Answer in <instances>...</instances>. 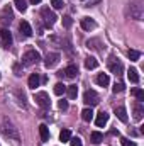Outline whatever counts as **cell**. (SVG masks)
I'll return each instance as SVG.
<instances>
[{
	"mask_svg": "<svg viewBox=\"0 0 144 146\" xmlns=\"http://www.w3.org/2000/svg\"><path fill=\"white\" fill-rule=\"evenodd\" d=\"M131 9H134V10H131L132 19L141 21V19H143V0H134V2L131 3Z\"/></svg>",
	"mask_w": 144,
	"mask_h": 146,
	"instance_id": "obj_6",
	"label": "cell"
},
{
	"mask_svg": "<svg viewBox=\"0 0 144 146\" xmlns=\"http://www.w3.org/2000/svg\"><path fill=\"white\" fill-rule=\"evenodd\" d=\"M127 56H129V60H131V61H139L141 53H139V51H136V49H129V51H127Z\"/></svg>",
	"mask_w": 144,
	"mask_h": 146,
	"instance_id": "obj_25",
	"label": "cell"
},
{
	"mask_svg": "<svg viewBox=\"0 0 144 146\" xmlns=\"http://www.w3.org/2000/svg\"><path fill=\"white\" fill-rule=\"evenodd\" d=\"M127 78H129L132 83H137V82H139V73H137V70H136V68H129Z\"/></svg>",
	"mask_w": 144,
	"mask_h": 146,
	"instance_id": "obj_22",
	"label": "cell"
},
{
	"mask_svg": "<svg viewBox=\"0 0 144 146\" xmlns=\"http://www.w3.org/2000/svg\"><path fill=\"white\" fill-rule=\"evenodd\" d=\"M31 3H34V5H36V3H41V0H31Z\"/></svg>",
	"mask_w": 144,
	"mask_h": 146,
	"instance_id": "obj_35",
	"label": "cell"
},
{
	"mask_svg": "<svg viewBox=\"0 0 144 146\" xmlns=\"http://www.w3.org/2000/svg\"><path fill=\"white\" fill-rule=\"evenodd\" d=\"M39 60H41V54L37 53L36 49H29V51H26V53H24V56H22V63H24L26 66L37 65V63H39Z\"/></svg>",
	"mask_w": 144,
	"mask_h": 146,
	"instance_id": "obj_2",
	"label": "cell"
},
{
	"mask_svg": "<svg viewBox=\"0 0 144 146\" xmlns=\"http://www.w3.org/2000/svg\"><path fill=\"white\" fill-rule=\"evenodd\" d=\"M81 119H83L85 122H90V121L93 119V110H92V107H87V109L81 110Z\"/></svg>",
	"mask_w": 144,
	"mask_h": 146,
	"instance_id": "obj_20",
	"label": "cell"
},
{
	"mask_svg": "<svg viewBox=\"0 0 144 146\" xmlns=\"http://www.w3.org/2000/svg\"><path fill=\"white\" fill-rule=\"evenodd\" d=\"M39 134H41V141H49V129L46 124L39 126Z\"/></svg>",
	"mask_w": 144,
	"mask_h": 146,
	"instance_id": "obj_18",
	"label": "cell"
},
{
	"mask_svg": "<svg viewBox=\"0 0 144 146\" xmlns=\"http://www.w3.org/2000/svg\"><path fill=\"white\" fill-rule=\"evenodd\" d=\"M59 60H61L59 53H48V56H46V60H44V66H46V68H54V66L59 63Z\"/></svg>",
	"mask_w": 144,
	"mask_h": 146,
	"instance_id": "obj_7",
	"label": "cell"
},
{
	"mask_svg": "<svg viewBox=\"0 0 144 146\" xmlns=\"http://www.w3.org/2000/svg\"><path fill=\"white\" fill-rule=\"evenodd\" d=\"M107 122H108V114L105 112V110L98 112V114H97V119H95V124H97L98 127H104Z\"/></svg>",
	"mask_w": 144,
	"mask_h": 146,
	"instance_id": "obj_13",
	"label": "cell"
},
{
	"mask_svg": "<svg viewBox=\"0 0 144 146\" xmlns=\"http://www.w3.org/2000/svg\"><path fill=\"white\" fill-rule=\"evenodd\" d=\"M66 94H68L70 99H76V95H78V87H76V85H70V87H66Z\"/></svg>",
	"mask_w": 144,
	"mask_h": 146,
	"instance_id": "obj_24",
	"label": "cell"
},
{
	"mask_svg": "<svg viewBox=\"0 0 144 146\" xmlns=\"http://www.w3.org/2000/svg\"><path fill=\"white\" fill-rule=\"evenodd\" d=\"M14 3H15L17 10H20V12H26V9H27V3H26V0H14Z\"/></svg>",
	"mask_w": 144,
	"mask_h": 146,
	"instance_id": "obj_27",
	"label": "cell"
},
{
	"mask_svg": "<svg viewBox=\"0 0 144 146\" xmlns=\"http://www.w3.org/2000/svg\"><path fill=\"white\" fill-rule=\"evenodd\" d=\"M19 29H20V34H22V36H26V37L32 36V27H31V24H29L27 21H22L20 26H19Z\"/></svg>",
	"mask_w": 144,
	"mask_h": 146,
	"instance_id": "obj_12",
	"label": "cell"
},
{
	"mask_svg": "<svg viewBox=\"0 0 144 146\" xmlns=\"http://www.w3.org/2000/svg\"><path fill=\"white\" fill-rule=\"evenodd\" d=\"M97 83L100 85V87H107L108 83H110V78H108L107 73H100V75H97Z\"/></svg>",
	"mask_w": 144,
	"mask_h": 146,
	"instance_id": "obj_16",
	"label": "cell"
},
{
	"mask_svg": "<svg viewBox=\"0 0 144 146\" xmlns=\"http://www.w3.org/2000/svg\"><path fill=\"white\" fill-rule=\"evenodd\" d=\"M58 75H59V76H66V78L73 80V78H76V75H78V66H76V65H68L65 70H61Z\"/></svg>",
	"mask_w": 144,
	"mask_h": 146,
	"instance_id": "obj_8",
	"label": "cell"
},
{
	"mask_svg": "<svg viewBox=\"0 0 144 146\" xmlns=\"http://www.w3.org/2000/svg\"><path fill=\"white\" fill-rule=\"evenodd\" d=\"M27 83H29V87H31V88H36V87H39V83H41V78H39V75H37V73H32V75L29 76Z\"/></svg>",
	"mask_w": 144,
	"mask_h": 146,
	"instance_id": "obj_19",
	"label": "cell"
},
{
	"mask_svg": "<svg viewBox=\"0 0 144 146\" xmlns=\"http://www.w3.org/2000/svg\"><path fill=\"white\" fill-rule=\"evenodd\" d=\"M51 5L54 7V9H63V0H51Z\"/></svg>",
	"mask_w": 144,
	"mask_h": 146,
	"instance_id": "obj_31",
	"label": "cell"
},
{
	"mask_svg": "<svg viewBox=\"0 0 144 146\" xmlns=\"http://www.w3.org/2000/svg\"><path fill=\"white\" fill-rule=\"evenodd\" d=\"M0 41H2L3 48H10L12 46V34H10L9 29H2L0 31Z\"/></svg>",
	"mask_w": 144,
	"mask_h": 146,
	"instance_id": "obj_9",
	"label": "cell"
},
{
	"mask_svg": "<svg viewBox=\"0 0 144 146\" xmlns=\"http://www.w3.org/2000/svg\"><path fill=\"white\" fill-rule=\"evenodd\" d=\"M143 114H144L143 102H136V104H134V117H136L137 121H141V119H143Z\"/></svg>",
	"mask_w": 144,
	"mask_h": 146,
	"instance_id": "obj_14",
	"label": "cell"
},
{
	"mask_svg": "<svg viewBox=\"0 0 144 146\" xmlns=\"http://www.w3.org/2000/svg\"><path fill=\"white\" fill-rule=\"evenodd\" d=\"M58 107H59L61 110H66V109H68V100H65V99H63V100H59V102H58Z\"/></svg>",
	"mask_w": 144,
	"mask_h": 146,
	"instance_id": "obj_33",
	"label": "cell"
},
{
	"mask_svg": "<svg viewBox=\"0 0 144 146\" xmlns=\"http://www.w3.org/2000/svg\"><path fill=\"white\" fill-rule=\"evenodd\" d=\"M131 94L137 99V102H143V100H144V90H143V88H132V90H131Z\"/></svg>",
	"mask_w": 144,
	"mask_h": 146,
	"instance_id": "obj_23",
	"label": "cell"
},
{
	"mask_svg": "<svg viewBox=\"0 0 144 146\" xmlns=\"http://www.w3.org/2000/svg\"><path fill=\"white\" fill-rule=\"evenodd\" d=\"M66 92V85H63V83H56L54 85V94L56 95H63Z\"/></svg>",
	"mask_w": 144,
	"mask_h": 146,
	"instance_id": "obj_26",
	"label": "cell"
},
{
	"mask_svg": "<svg viewBox=\"0 0 144 146\" xmlns=\"http://www.w3.org/2000/svg\"><path fill=\"white\" fill-rule=\"evenodd\" d=\"M0 129H2V134H3L5 138L14 139V141H19V139H20V138H19V131H17V127H15L9 119H3V121H2Z\"/></svg>",
	"mask_w": 144,
	"mask_h": 146,
	"instance_id": "obj_1",
	"label": "cell"
},
{
	"mask_svg": "<svg viewBox=\"0 0 144 146\" xmlns=\"http://www.w3.org/2000/svg\"><path fill=\"white\" fill-rule=\"evenodd\" d=\"M108 68H110V72L115 73V75H119V73L124 70V66H122V63L119 61V60H115L114 56H110V61H108Z\"/></svg>",
	"mask_w": 144,
	"mask_h": 146,
	"instance_id": "obj_10",
	"label": "cell"
},
{
	"mask_svg": "<svg viewBox=\"0 0 144 146\" xmlns=\"http://www.w3.org/2000/svg\"><path fill=\"white\" fill-rule=\"evenodd\" d=\"M80 24H81V29H85V31H93V29L97 27L95 21H93V19H90V17H83Z\"/></svg>",
	"mask_w": 144,
	"mask_h": 146,
	"instance_id": "obj_11",
	"label": "cell"
},
{
	"mask_svg": "<svg viewBox=\"0 0 144 146\" xmlns=\"http://www.w3.org/2000/svg\"><path fill=\"white\" fill-rule=\"evenodd\" d=\"M70 145H71V146H83V145H81V139H80V138H76V136H75V138H70Z\"/></svg>",
	"mask_w": 144,
	"mask_h": 146,
	"instance_id": "obj_30",
	"label": "cell"
},
{
	"mask_svg": "<svg viewBox=\"0 0 144 146\" xmlns=\"http://www.w3.org/2000/svg\"><path fill=\"white\" fill-rule=\"evenodd\" d=\"M71 17H68V15H66V17H63V24H65V27H70V26H71Z\"/></svg>",
	"mask_w": 144,
	"mask_h": 146,
	"instance_id": "obj_34",
	"label": "cell"
},
{
	"mask_svg": "<svg viewBox=\"0 0 144 146\" xmlns=\"http://www.w3.org/2000/svg\"><path fill=\"white\" fill-rule=\"evenodd\" d=\"M115 115L122 121V122H127V110H126V107H122V106H119V107H115Z\"/></svg>",
	"mask_w": 144,
	"mask_h": 146,
	"instance_id": "obj_15",
	"label": "cell"
},
{
	"mask_svg": "<svg viewBox=\"0 0 144 146\" xmlns=\"http://www.w3.org/2000/svg\"><path fill=\"white\" fill-rule=\"evenodd\" d=\"M41 17H42V21H44V24H46L48 27H51V26L58 21V15H56L49 7H42V9H41Z\"/></svg>",
	"mask_w": 144,
	"mask_h": 146,
	"instance_id": "obj_3",
	"label": "cell"
},
{
	"mask_svg": "<svg viewBox=\"0 0 144 146\" xmlns=\"http://www.w3.org/2000/svg\"><path fill=\"white\" fill-rule=\"evenodd\" d=\"M90 139H92V143H93V145H100V143L104 141V134H102V133H98V131H93V133H92V136H90Z\"/></svg>",
	"mask_w": 144,
	"mask_h": 146,
	"instance_id": "obj_21",
	"label": "cell"
},
{
	"mask_svg": "<svg viewBox=\"0 0 144 146\" xmlns=\"http://www.w3.org/2000/svg\"><path fill=\"white\" fill-rule=\"evenodd\" d=\"M83 102H85L87 106L93 107V106H97V104L100 102V97H98V94H97L95 90H87L85 95H83Z\"/></svg>",
	"mask_w": 144,
	"mask_h": 146,
	"instance_id": "obj_5",
	"label": "cell"
},
{
	"mask_svg": "<svg viewBox=\"0 0 144 146\" xmlns=\"http://www.w3.org/2000/svg\"><path fill=\"white\" fill-rule=\"evenodd\" d=\"M124 90H126V85H124V83H115L114 88H112L114 94H120V92H124Z\"/></svg>",
	"mask_w": 144,
	"mask_h": 146,
	"instance_id": "obj_29",
	"label": "cell"
},
{
	"mask_svg": "<svg viewBox=\"0 0 144 146\" xmlns=\"http://www.w3.org/2000/svg\"><path fill=\"white\" fill-rule=\"evenodd\" d=\"M34 100H36L37 106L42 107V109H49L51 107V100H49V95L46 92H37V94H34Z\"/></svg>",
	"mask_w": 144,
	"mask_h": 146,
	"instance_id": "obj_4",
	"label": "cell"
},
{
	"mask_svg": "<svg viewBox=\"0 0 144 146\" xmlns=\"http://www.w3.org/2000/svg\"><path fill=\"white\" fill-rule=\"evenodd\" d=\"M120 143H122V146H136L134 141H131V139H127V138H122V139H120Z\"/></svg>",
	"mask_w": 144,
	"mask_h": 146,
	"instance_id": "obj_32",
	"label": "cell"
},
{
	"mask_svg": "<svg viewBox=\"0 0 144 146\" xmlns=\"http://www.w3.org/2000/svg\"><path fill=\"white\" fill-rule=\"evenodd\" d=\"M70 138H71V134H70V131H68V129H63V131L59 133V139H61L63 143L70 141Z\"/></svg>",
	"mask_w": 144,
	"mask_h": 146,
	"instance_id": "obj_28",
	"label": "cell"
},
{
	"mask_svg": "<svg viewBox=\"0 0 144 146\" xmlns=\"http://www.w3.org/2000/svg\"><path fill=\"white\" fill-rule=\"evenodd\" d=\"M98 66V61H97V58H93V56H88L87 60H85V68L87 70H93V68H97Z\"/></svg>",
	"mask_w": 144,
	"mask_h": 146,
	"instance_id": "obj_17",
	"label": "cell"
}]
</instances>
